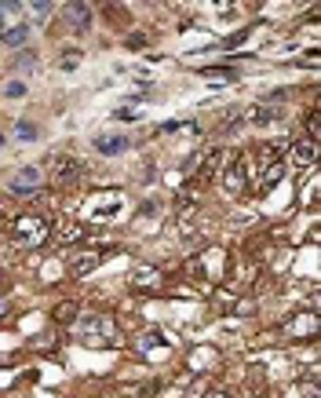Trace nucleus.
<instances>
[{
    "mask_svg": "<svg viewBox=\"0 0 321 398\" xmlns=\"http://www.w3.org/2000/svg\"><path fill=\"white\" fill-rule=\"evenodd\" d=\"M11 241L22 249H37L48 241V220L44 216H19L15 223H11Z\"/></svg>",
    "mask_w": 321,
    "mask_h": 398,
    "instance_id": "1",
    "label": "nucleus"
},
{
    "mask_svg": "<svg viewBox=\"0 0 321 398\" xmlns=\"http://www.w3.org/2000/svg\"><path fill=\"white\" fill-rule=\"evenodd\" d=\"M8 190H11L15 198H30V194H37V190H41V169H33V164L19 169L15 176H11Z\"/></svg>",
    "mask_w": 321,
    "mask_h": 398,
    "instance_id": "2",
    "label": "nucleus"
},
{
    "mask_svg": "<svg viewBox=\"0 0 321 398\" xmlns=\"http://www.w3.org/2000/svg\"><path fill=\"white\" fill-rule=\"evenodd\" d=\"M62 22L70 30H88L92 26V4H62Z\"/></svg>",
    "mask_w": 321,
    "mask_h": 398,
    "instance_id": "3",
    "label": "nucleus"
},
{
    "mask_svg": "<svg viewBox=\"0 0 321 398\" xmlns=\"http://www.w3.org/2000/svg\"><path fill=\"white\" fill-rule=\"evenodd\" d=\"M81 161L77 158H59L55 161V183L59 187H70V183H77V179H81Z\"/></svg>",
    "mask_w": 321,
    "mask_h": 398,
    "instance_id": "4",
    "label": "nucleus"
},
{
    "mask_svg": "<svg viewBox=\"0 0 321 398\" xmlns=\"http://www.w3.org/2000/svg\"><path fill=\"white\" fill-rule=\"evenodd\" d=\"M26 41H30V26H8V30L0 33V44L11 48V51H22Z\"/></svg>",
    "mask_w": 321,
    "mask_h": 398,
    "instance_id": "5",
    "label": "nucleus"
},
{
    "mask_svg": "<svg viewBox=\"0 0 321 398\" xmlns=\"http://www.w3.org/2000/svg\"><path fill=\"white\" fill-rule=\"evenodd\" d=\"M95 150L99 153H106V158H117V153H124L128 150V135H99L95 139Z\"/></svg>",
    "mask_w": 321,
    "mask_h": 398,
    "instance_id": "6",
    "label": "nucleus"
},
{
    "mask_svg": "<svg viewBox=\"0 0 321 398\" xmlns=\"http://www.w3.org/2000/svg\"><path fill=\"white\" fill-rule=\"evenodd\" d=\"M226 190H230V194H241V190H245V164H241V161H230V169H226Z\"/></svg>",
    "mask_w": 321,
    "mask_h": 398,
    "instance_id": "7",
    "label": "nucleus"
},
{
    "mask_svg": "<svg viewBox=\"0 0 321 398\" xmlns=\"http://www.w3.org/2000/svg\"><path fill=\"white\" fill-rule=\"evenodd\" d=\"M318 158V146L311 143V139H307V143H296V146H292V161H296V164H311Z\"/></svg>",
    "mask_w": 321,
    "mask_h": 398,
    "instance_id": "8",
    "label": "nucleus"
},
{
    "mask_svg": "<svg viewBox=\"0 0 321 398\" xmlns=\"http://www.w3.org/2000/svg\"><path fill=\"white\" fill-rule=\"evenodd\" d=\"M41 66V59L33 55V51H19L15 55V62H11V70H19V73H26V70H37Z\"/></svg>",
    "mask_w": 321,
    "mask_h": 398,
    "instance_id": "9",
    "label": "nucleus"
},
{
    "mask_svg": "<svg viewBox=\"0 0 321 398\" xmlns=\"http://www.w3.org/2000/svg\"><path fill=\"white\" fill-rule=\"evenodd\" d=\"M15 139H19V143H33V139H37V124L33 121H19L15 124Z\"/></svg>",
    "mask_w": 321,
    "mask_h": 398,
    "instance_id": "10",
    "label": "nucleus"
},
{
    "mask_svg": "<svg viewBox=\"0 0 321 398\" xmlns=\"http://www.w3.org/2000/svg\"><path fill=\"white\" fill-rule=\"evenodd\" d=\"M30 11H33V22H37V26H44L48 15H51V4H48V0H37V4H30Z\"/></svg>",
    "mask_w": 321,
    "mask_h": 398,
    "instance_id": "11",
    "label": "nucleus"
},
{
    "mask_svg": "<svg viewBox=\"0 0 321 398\" xmlns=\"http://www.w3.org/2000/svg\"><path fill=\"white\" fill-rule=\"evenodd\" d=\"M99 260H102V256H81V260L73 263V271L77 274H88V271H95V267H99Z\"/></svg>",
    "mask_w": 321,
    "mask_h": 398,
    "instance_id": "12",
    "label": "nucleus"
},
{
    "mask_svg": "<svg viewBox=\"0 0 321 398\" xmlns=\"http://www.w3.org/2000/svg\"><path fill=\"white\" fill-rule=\"evenodd\" d=\"M4 95H8V99H22V95H26V84H22V81H8V84H4Z\"/></svg>",
    "mask_w": 321,
    "mask_h": 398,
    "instance_id": "13",
    "label": "nucleus"
},
{
    "mask_svg": "<svg viewBox=\"0 0 321 398\" xmlns=\"http://www.w3.org/2000/svg\"><path fill=\"white\" fill-rule=\"evenodd\" d=\"M139 281H143V285L150 281V285H153V281H157V271H139Z\"/></svg>",
    "mask_w": 321,
    "mask_h": 398,
    "instance_id": "14",
    "label": "nucleus"
},
{
    "mask_svg": "<svg viewBox=\"0 0 321 398\" xmlns=\"http://www.w3.org/2000/svg\"><path fill=\"white\" fill-rule=\"evenodd\" d=\"M59 318H66V322H70V318H73V303H62L59 307Z\"/></svg>",
    "mask_w": 321,
    "mask_h": 398,
    "instance_id": "15",
    "label": "nucleus"
},
{
    "mask_svg": "<svg viewBox=\"0 0 321 398\" xmlns=\"http://www.w3.org/2000/svg\"><path fill=\"white\" fill-rule=\"evenodd\" d=\"M4 30H8V11L0 8V33H4Z\"/></svg>",
    "mask_w": 321,
    "mask_h": 398,
    "instance_id": "16",
    "label": "nucleus"
},
{
    "mask_svg": "<svg viewBox=\"0 0 321 398\" xmlns=\"http://www.w3.org/2000/svg\"><path fill=\"white\" fill-rule=\"evenodd\" d=\"M204 398H230V395H223V391H212V395H204Z\"/></svg>",
    "mask_w": 321,
    "mask_h": 398,
    "instance_id": "17",
    "label": "nucleus"
},
{
    "mask_svg": "<svg viewBox=\"0 0 321 398\" xmlns=\"http://www.w3.org/2000/svg\"><path fill=\"white\" fill-rule=\"evenodd\" d=\"M0 146H4V135H0Z\"/></svg>",
    "mask_w": 321,
    "mask_h": 398,
    "instance_id": "18",
    "label": "nucleus"
},
{
    "mask_svg": "<svg viewBox=\"0 0 321 398\" xmlns=\"http://www.w3.org/2000/svg\"><path fill=\"white\" fill-rule=\"evenodd\" d=\"M0 220H4V216H0Z\"/></svg>",
    "mask_w": 321,
    "mask_h": 398,
    "instance_id": "19",
    "label": "nucleus"
}]
</instances>
